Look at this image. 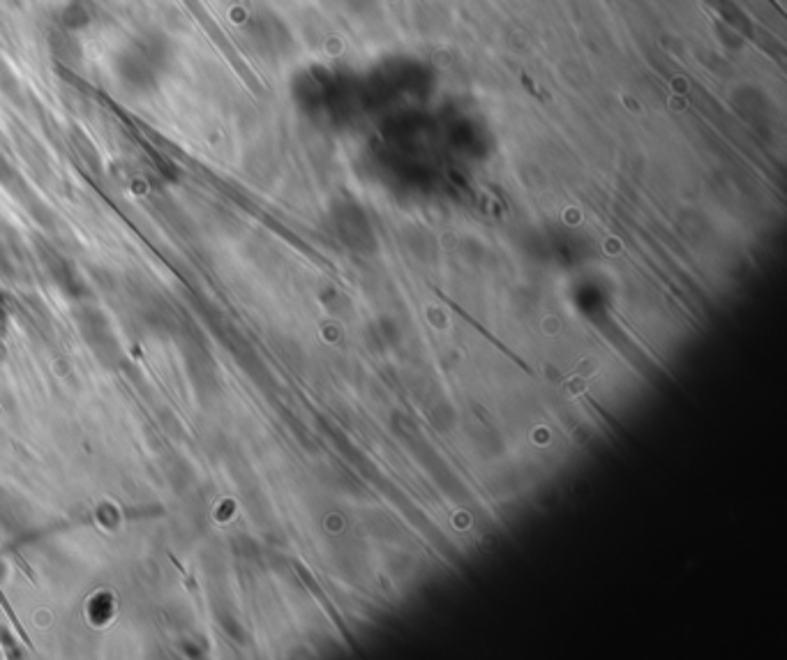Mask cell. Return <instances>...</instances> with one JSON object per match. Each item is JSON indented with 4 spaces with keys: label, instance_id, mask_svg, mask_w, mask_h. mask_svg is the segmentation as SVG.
I'll use <instances>...</instances> for the list:
<instances>
[{
    "label": "cell",
    "instance_id": "6da1fadb",
    "mask_svg": "<svg viewBox=\"0 0 787 660\" xmlns=\"http://www.w3.org/2000/svg\"><path fill=\"white\" fill-rule=\"evenodd\" d=\"M174 58V42L162 30H139L116 49L111 74L125 95L151 97L167 81Z\"/></svg>",
    "mask_w": 787,
    "mask_h": 660
}]
</instances>
